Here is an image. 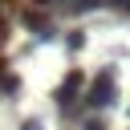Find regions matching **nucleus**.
Here are the masks:
<instances>
[{"mask_svg":"<svg viewBox=\"0 0 130 130\" xmlns=\"http://www.w3.org/2000/svg\"><path fill=\"white\" fill-rule=\"evenodd\" d=\"M118 102V85H114V69H102L98 77H93V85L85 89V106H93V110H110Z\"/></svg>","mask_w":130,"mask_h":130,"instance_id":"f257e3e1","label":"nucleus"},{"mask_svg":"<svg viewBox=\"0 0 130 130\" xmlns=\"http://www.w3.org/2000/svg\"><path fill=\"white\" fill-rule=\"evenodd\" d=\"M53 98H57V110H61L65 118H73V114L81 110V73L73 69V73L57 85V93H53Z\"/></svg>","mask_w":130,"mask_h":130,"instance_id":"f03ea898","label":"nucleus"},{"mask_svg":"<svg viewBox=\"0 0 130 130\" xmlns=\"http://www.w3.org/2000/svg\"><path fill=\"white\" fill-rule=\"evenodd\" d=\"M24 24L37 32V41H53V24H49L45 16H37V12H24Z\"/></svg>","mask_w":130,"mask_h":130,"instance_id":"7ed1b4c3","label":"nucleus"},{"mask_svg":"<svg viewBox=\"0 0 130 130\" xmlns=\"http://www.w3.org/2000/svg\"><path fill=\"white\" fill-rule=\"evenodd\" d=\"M16 85H20V81H16V73H8V69H4V61H0V89H4V93H16Z\"/></svg>","mask_w":130,"mask_h":130,"instance_id":"20e7f679","label":"nucleus"},{"mask_svg":"<svg viewBox=\"0 0 130 130\" xmlns=\"http://www.w3.org/2000/svg\"><path fill=\"white\" fill-rule=\"evenodd\" d=\"M20 130H45V122H41V118H24V126H20Z\"/></svg>","mask_w":130,"mask_h":130,"instance_id":"39448f33","label":"nucleus"},{"mask_svg":"<svg viewBox=\"0 0 130 130\" xmlns=\"http://www.w3.org/2000/svg\"><path fill=\"white\" fill-rule=\"evenodd\" d=\"M81 130H106V122H102V118H89V122H85Z\"/></svg>","mask_w":130,"mask_h":130,"instance_id":"423d86ee","label":"nucleus"},{"mask_svg":"<svg viewBox=\"0 0 130 130\" xmlns=\"http://www.w3.org/2000/svg\"><path fill=\"white\" fill-rule=\"evenodd\" d=\"M32 4H57V0H32Z\"/></svg>","mask_w":130,"mask_h":130,"instance_id":"0eeeda50","label":"nucleus"}]
</instances>
